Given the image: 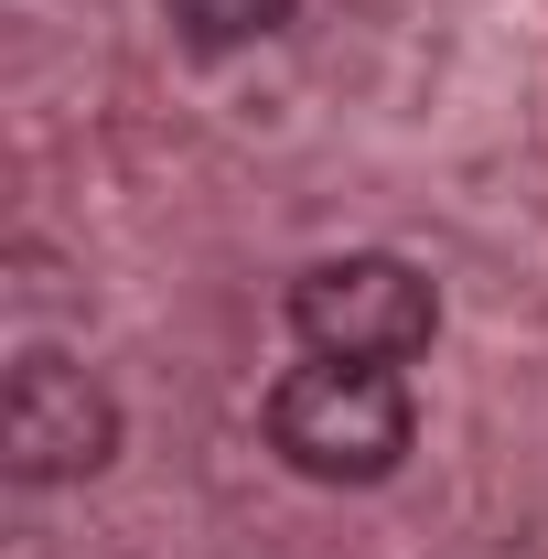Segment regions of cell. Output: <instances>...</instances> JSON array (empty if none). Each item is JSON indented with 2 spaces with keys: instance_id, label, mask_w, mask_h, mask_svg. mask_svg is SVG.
I'll use <instances>...</instances> for the list:
<instances>
[{
  "instance_id": "cell-4",
  "label": "cell",
  "mask_w": 548,
  "mask_h": 559,
  "mask_svg": "<svg viewBox=\"0 0 548 559\" xmlns=\"http://www.w3.org/2000/svg\"><path fill=\"white\" fill-rule=\"evenodd\" d=\"M172 22H183V44H205V55H226V44H259V33H279L290 22V0H162Z\"/></svg>"
},
{
  "instance_id": "cell-3",
  "label": "cell",
  "mask_w": 548,
  "mask_h": 559,
  "mask_svg": "<svg viewBox=\"0 0 548 559\" xmlns=\"http://www.w3.org/2000/svg\"><path fill=\"white\" fill-rule=\"evenodd\" d=\"M119 452V409L75 355H22L0 388V463L22 485H75Z\"/></svg>"
},
{
  "instance_id": "cell-1",
  "label": "cell",
  "mask_w": 548,
  "mask_h": 559,
  "mask_svg": "<svg viewBox=\"0 0 548 559\" xmlns=\"http://www.w3.org/2000/svg\"><path fill=\"white\" fill-rule=\"evenodd\" d=\"M270 441H279V463L312 474V485H388L409 463V388L388 366L312 355V366H290L270 388Z\"/></svg>"
},
{
  "instance_id": "cell-2",
  "label": "cell",
  "mask_w": 548,
  "mask_h": 559,
  "mask_svg": "<svg viewBox=\"0 0 548 559\" xmlns=\"http://www.w3.org/2000/svg\"><path fill=\"white\" fill-rule=\"evenodd\" d=\"M290 334L334 366H409L441 334V290L388 248H344L290 280Z\"/></svg>"
}]
</instances>
